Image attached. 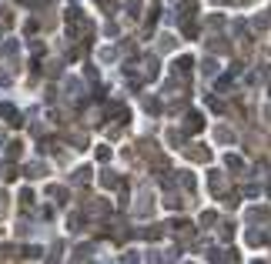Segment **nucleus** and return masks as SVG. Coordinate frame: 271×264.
<instances>
[{"label": "nucleus", "mask_w": 271, "mask_h": 264, "mask_svg": "<svg viewBox=\"0 0 271 264\" xmlns=\"http://www.w3.org/2000/svg\"><path fill=\"white\" fill-rule=\"evenodd\" d=\"M64 24H67V30H71V40H77V47H87L91 37H94V24L84 17V10H80V7H67Z\"/></svg>", "instance_id": "f257e3e1"}, {"label": "nucleus", "mask_w": 271, "mask_h": 264, "mask_svg": "<svg viewBox=\"0 0 271 264\" xmlns=\"http://www.w3.org/2000/svg\"><path fill=\"white\" fill-rule=\"evenodd\" d=\"M181 151H184L188 160H198V164H207V160H211V147H204V144H181Z\"/></svg>", "instance_id": "f03ea898"}, {"label": "nucleus", "mask_w": 271, "mask_h": 264, "mask_svg": "<svg viewBox=\"0 0 271 264\" xmlns=\"http://www.w3.org/2000/svg\"><path fill=\"white\" fill-rule=\"evenodd\" d=\"M158 77H161L158 57H154V54H144L141 57V80H158Z\"/></svg>", "instance_id": "7ed1b4c3"}, {"label": "nucleus", "mask_w": 271, "mask_h": 264, "mask_svg": "<svg viewBox=\"0 0 271 264\" xmlns=\"http://www.w3.org/2000/svg\"><path fill=\"white\" fill-rule=\"evenodd\" d=\"M184 134H198V130H204V114L201 111H188L184 114Z\"/></svg>", "instance_id": "20e7f679"}, {"label": "nucleus", "mask_w": 271, "mask_h": 264, "mask_svg": "<svg viewBox=\"0 0 271 264\" xmlns=\"http://www.w3.org/2000/svg\"><path fill=\"white\" fill-rule=\"evenodd\" d=\"M164 227H168L174 238H191V234H194V224L188 221V217H174V221H171V224H164Z\"/></svg>", "instance_id": "39448f33"}, {"label": "nucleus", "mask_w": 271, "mask_h": 264, "mask_svg": "<svg viewBox=\"0 0 271 264\" xmlns=\"http://www.w3.org/2000/svg\"><path fill=\"white\" fill-rule=\"evenodd\" d=\"M144 14H147V17H144V37H151V30L158 27V20H161V4L151 0V7L144 10Z\"/></svg>", "instance_id": "423d86ee"}, {"label": "nucleus", "mask_w": 271, "mask_h": 264, "mask_svg": "<svg viewBox=\"0 0 271 264\" xmlns=\"http://www.w3.org/2000/svg\"><path fill=\"white\" fill-rule=\"evenodd\" d=\"M137 201H141V204L134 208V214H137V217H147V214L154 211V194H151V187H141V197H137Z\"/></svg>", "instance_id": "0eeeda50"}, {"label": "nucleus", "mask_w": 271, "mask_h": 264, "mask_svg": "<svg viewBox=\"0 0 271 264\" xmlns=\"http://www.w3.org/2000/svg\"><path fill=\"white\" fill-rule=\"evenodd\" d=\"M194 14H198V0H181V7H177V24H191Z\"/></svg>", "instance_id": "6e6552de"}, {"label": "nucleus", "mask_w": 271, "mask_h": 264, "mask_svg": "<svg viewBox=\"0 0 271 264\" xmlns=\"http://www.w3.org/2000/svg\"><path fill=\"white\" fill-rule=\"evenodd\" d=\"M191 67H194V57H177L174 64H171V71H174V77H188V74H191Z\"/></svg>", "instance_id": "1a4fd4ad"}, {"label": "nucleus", "mask_w": 271, "mask_h": 264, "mask_svg": "<svg viewBox=\"0 0 271 264\" xmlns=\"http://www.w3.org/2000/svg\"><path fill=\"white\" fill-rule=\"evenodd\" d=\"M207 261H238V251L234 248H215V251H207Z\"/></svg>", "instance_id": "9d476101"}, {"label": "nucleus", "mask_w": 271, "mask_h": 264, "mask_svg": "<svg viewBox=\"0 0 271 264\" xmlns=\"http://www.w3.org/2000/svg\"><path fill=\"white\" fill-rule=\"evenodd\" d=\"M20 157H24V141L14 137V141H7V160H20Z\"/></svg>", "instance_id": "9b49d317"}, {"label": "nucleus", "mask_w": 271, "mask_h": 264, "mask_svg": "<svg viewBox=\"0 0 271 264\" xmlns=\"http://www.w3.org/2000/svg\"><path fill=\"white\" fill-rule=\"evenodd\" d=\"M17 257H27V261H37V257H44V248H40V244H24V248L17 251Z\"/></svg>", "instance_id": "f8f14e48"}, {"label": "nucleus", "mask_w": 271, "mask_h": 264, "mask_svg": "<svg viewBox=\"0 0 271 264\" xmlns=\"http://www.w3.org/2000/svg\"><path fill=\"white\" fill-rule=\"evenodd\" d=\"M248 244H251V248H264V244H268V231H264V227L248 231Z\"/></svg>", "instance_id": "ddd939ff"}, {"label": "nucleus", "mask_w": 271, "mask_h": 264, "mask_svg": "<svg viewBox=\"0 0 271 264\" xmlns=\"http://www.w3.org/2000/svg\"><path fill=\"white\" fill-rule=\"evenodd\" d=\"M207 47H211V54H231V44H228L224 37H211Z\"/></svg>", "instance_id": "4468645a"}, {"label": "nucleus", "mask_w": 271, "mask_h": 264, "mask_svg": "<svg viewBox=\"0 0 271 264\" xmlns=\"http://www.w3.org/2000/svg\"><path fill=\"white\" fill-rule=\"evenodd\" d=\"M84 224H87V214H84V211H74V214L67 217V227H71V231H84Z\"/></svg>", "instance_id": "2eb2a0df"}, {"label": "nucleus", "mask_w": 271, "mask_h": 264, "mask_svg": "<svg viewBox=\"0 0 271 264\" xmlns=\"http://www.w3.org/2000/svg\"><path fill=\"white\" fill-rule=\"evenodd\" d=\"M24 174L27 177H44V174H47V164H44V160H34V164L24 168Z\"/></svg>", "instance_id": "dca6fc26"}, {"label": "nucleus", "mask_w": 271, "mask_h": 264, "mask_svg": "<svg viewBox=\"0 0 271 264\" xmlns=\"http://www.w3.org/2000/svg\"><path fill=\"white\" fill-rule=\"evenodd\" d=\"M91 174H94L91 168H77V171H74V184H77V187H87L91 184Z\"/></svg>", "instance_id": "f3484780"}, {"label": "nucleus", "mask_w": 271, "mask_h": 264, "mask_svg": "<svg viewBox=\"0 0 271 264\" xmlns=\"http://www.w3.org/2000/svg\"><path fill=\"white\" fill-rule=\"evenodd\" d=\"M134 234H137V238H144V241H158L164 231H161L158 224H151V227H141V231H134Z\"/></svg>", "instance_id": "a211bd4d"}, {"label": "nucleus", "mask_w": 271, "mask_h": 264, "mask_svg": "<svg viewBox=\"0 0 271 264\" xmlns=\"http://www.w3.org/2000/svg\"><path fill=\"white\" fill-rule=\"evenodd\" d=\"M71 257H74V261H91V257H94V244H80Z\"/></svg>", "instance_id": "6ab92c4d"}, {"label": "nucleus", "mask_w": 271, "mask_h": 264, "mask_svg": "<svg viewBox=\"0 0 271 264\" xmlns=\"http://www.w3.org/2000/svg\"><path fill=\"white\" fill-rule=\"evenodd\" d=\"M211 191H215V197L224 194V174L221 171H211Z\"/></svg>", "instance_id": "aec40b11"}, {"label": "nucleus", "mask_w": 271, "mask_h": 264, "mask_svg": "<svg viewBox=\"0 0 271 264\" xmlns=\"http://www.w3.org/2000/svg\"><path fill=\"white\" fill-rule=\"evenodd\" d=\"M47 194H50L54 201H61V204H64V201L71 197V191H67V187H57V184H50V187H47Z\"/></svg>", "instance_id": "412c9836"}, {"label": "nucleus", "mask_w": 271, "mask_h": 264, "mask_svg": "<svg viewBox=\"0 0 271 264\" xmlns=\"http://www.w3.org/2000/svg\"><path fill=\"white\" fill-rule=\"evenodd\" d=\"M177 177H181L184 191H194V187H198V181H194V174H191V171H177Z\"/></svg>", "instance_id": "4be33fe9"}, {"label": "nucleus", "mask_w": 271, "mask_h": 264, "mask_svg": "<svg viewBox=\"0 0 271 264\" xmlns=\"http://www.w3.org/2000/svg\"><path fill=\"white\" fill-rule=\"evenodd\" d=\"M224 168L228 171H245V160H241L238 154H228V157H224Z\"/></svg>", "instance_id": "5701e85b"}, {"label": "nucleus", "mask_w": 271, "mask_h": 264, "mask_svg": "<svg viewBox=\"0 0 271 264\" xmlns=\"http://www.w3.org/2000/svg\"><path fill=\"white\" fill-rule=\"evenodd\" d=\"M101 184H104V187H117V184H121V177L114 174V171H104V174H101Z\"/></svg>", "instance_id": "b1692460"}, {"label": "nucleus", "mask_w": 271, "mask_h": 264, "mask_svg": "<svg viewBox=\"0 0 271 264\" xmlns=\"http://www.w3.org/2000/svg\"><path fill=\"white\" fill-rule=\"evenodd\" d=\"M248 221H261L264 224V221H268V208H251L248 211Z\"/></svg>", "instance_id": "393cba45"}, {"label": "nucleus", "mask_w": 271, "mask_h": 264, "mask_svg": "<svg viewBox=\"0 0 271 264\" xmlns=\"http://www.w3.org/2000/svg\"><path fill=\"white\" fill-rule=\"evenodd\" d=\"M184 137H188V134H184V130H177V127H171V130H168V141H171L174 147H181V144H184Z\"/></svg>", "instance_id": "a878e982"}, {"label": "nucleus", "mask_w": 271, "mask_h": 264, "mask_svg": "<svg viewBox=\"0 0 271 264\" xmlns=\"http://www.w3.org/2000/svg\"><path fill=\"white\" fill-rule=\"evenodd\" d=\"M201 71H204V77H215V74H218V60H215V57H207L204 64H201Z\"/></svg>", "instance_id": "bb28decb"}, {"label": "nucleus", "mask_w": 271, "mask_h": 264, "mask_svg": "<svg viewBox=\"0 0 271 264\" xmlns=\"http://www.w3.org/2000/svg\"><path fill=\"white\" fill-rule=\"evenodd\" d=\"M144 111H147V114H161V101H158V97H144Z\"/></svg>", "instance_id": "cd10ccee"}, {"label": "nucleus", "mask_w": 271, "mask_h": 264, "mask_svg": "<svg viewBox=\"0 0 271 264\" xmlns=\"http://www.w3.org/2000/svg\"><path fill=\"white\" fill-rule=\"evenodd\" d=\"M20 208H24V211H31V208H34V191H27V187L20 191Z\"/></svg>", "instance_id": "c85d7f7f"}, {"label": "nucleus", "mask_w": 271, "mask_h": 264, "mask_svg": "<svg viewBox=\"0 0 271 264\" xmlns=\"http://www.w3.org/2000/svg\"><path fill=\"white\" fill-rule=\"evenodd\" d=\"M17 4H24V7H34V10H40V7H50L54 0H17Z\"/></svg>", "instance_id": "c756f323"}, {"label": "nucleus", "mask_w": 271, "mask_h": 264, "mask_svg": "<svg viewBox=\"0 0 271 264\" xmlns=\"http://www.w3.org/2000/svg\"><path fill=\"white\" fill-rule=\"evenodd\" d=\"M221 238H224V241L234 238V221H221Z\"/></svg>", "instance_id": "7c9ffc66"}, {"label": "nucleus", "mask_w": 271, "mask_h": 264, "mask_svg": "<svg viewBox=\"0 0 271 264\" xmlns=\"http://www.w3.org/2000/svg\"><path fill=\"white\" fill-rule=\"evenodd\" d=\"M94 151H97V160H101V164H107V160H111V147H107V144L94 147Z\"/></svg>", "instance_id": "2f4dec72"}, {"label": "nucleus", "mask_w": 271, "mask_h": 264, "mask_svg": "<svg viewBox=\"0 0 271 264\" xmlns=\"http://www.w3.org/2000/svg\"><path fill=\"white\" fill-rule=\"evenodd\" d=\"M215 221H218V214H215V211H204V214H201V227H211Z\"/></svg>", "instance_id": "473e14b6"}, {"label": "nucleus", "mask_w": 271, "mask_h": 264, "mask_svg": "<svg viewBox=\"0 0 271 264\" xmlns=\"http://www.w3.org/2000/svg\"><path fill=\"white\" fill-rule=\"evenodd\" d=\"M218 141H221V144H228V141H231V144H234V130L221 127V130H218Z\"/></svg>", "instance_id": "72a5a7b5"}, {"label": "nucleus", "mask_w": 271, "mask_h": 264, "mask_svg": "<svg viewBox=\"0 0 271 264\" xmlns=\"http://www.w3.org/2000/svg\"><path fill=\"white\" fill-rule=\"evenodd\" d=\"M207 107H211V111H215V114H224V104H221V101H218V97H207Z\"/></svg>", "instance_id": "f704fd0d"}, {"label": "nucleus", "mask_w": 271, "mask_h": 264, "mask_svg": "<svg viewBox=\"0 0 271 264\" xmlns=\"http://www.w3.org/2000/svg\"><path fill=\"white\" fill-rule=\"evenodd\" d=\"M207 27H211V30H218V27H224V17H207Z\"/></svg>", "instance_id": "c9c22d12"}, {"label": "nucleus", "mask_w": 271, "mask_h": 264, "mask_svg": "<svg viewBox=\"0 0 271 264\" xmlns=\"http://www.w3.org/2000/svg\"><path fill=\"white\" fill-rule=\"evenodd\" d=\"M241 194H245V197H258V194H261V187H258V184H248Z\"/></svg>", "instance_id": "e433bc0d"}, {"label": "nucleus", "mask_w": 271, "mask_h": 264, "mask_svg": "<svg viewBox=\"0 0 271 264\" xmlns=\"http://www.w3.org/2000/svg\"><path fill=\"white\" fill-rule=\"evenodd\" d=\"M17 174H20V168H17V164H10V168L4 171V177H7V181H17Z\"/></svg>", "instance_id": "4c0bfd02"}, {"label": "nucleus", "mask_w": 271, "mask_h": 264, "mask_svg": "<svg viewBox=\"0 0 271 264\" xmlns=\"http://www.w3.org/2000/svg\"><path fill=\"white\" fill-rule=\"evenodd\" d=\"M114 57H117V50H114V47H104L101 50V60H114Z\"/></svg>", "instance_id": "58836bf2"}, {"label": "nucleus", "mask_w": 271, "mask_h": 264, "mask_svg": "<svg viewBox=\"0 0 271 264\" xmlns=\"http://www.w3.org/2000/svg\"><path fill=\"white\" fill-rule=\"evenodd\" d=\"M7 84H10V71H7V67H0V87H7Z\"/></svg>", "instance_id": "ea45409f"}, {"label": "nucleus", "mask_w": 271, "mask_h": 264, "mask_svg": "<svg viewBox=\"0 0 271 264\" xmlns=\"http://www.w3.org/2000/svg\"><path fill=\"white\" fill-rule=\"evenodd\" d=\"M128 10H131V17H141V14H137V10H141V4H137V0H128Z\"/></svg>", "instance_id": "a19ab883"}, {"label": "nucleus", "mask_w": 271, "mask_h": 264, "mask_svg": "<svg viewBox=\"0 0 271 264\" xmlns=\"http://www.w3.org/2000/svg\"><path fill=\"white\" fill-rule=\"evenodd\" d=\"M97 4H101V7L107 10V14H114V0H97Z\"/></svg>", "instance_id": "79ce46f5"}, {"label": "nucleus", "mask_w": 271, "mask_h": 264, "mask_svg": "<svg viewBox=\"0 0 271 264\" xmlns=\"http://www.w3.org/2000/svg\"><path fill=\"white\" fill-rule=\"evenodd\" d=\"M71 4H77V0H71Z\"/></svg>", "instance_id": "37998d69"}]
</instances>
